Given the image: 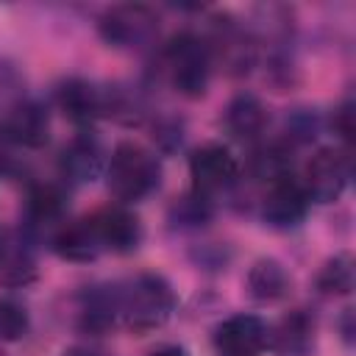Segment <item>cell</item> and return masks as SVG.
I'll list each match as a JSON object with an SVG mask.
<instances>
[{
  "label": "cell",
  "mask_w": 356,
  "mask_h": 356,
  "mask_svg": "<svg viewBox=\"0 0 356 356\" xmlns=\"http://www.w3.org/2000/svg\"><path fill=\"white\" fill-rule=\"evenodd\" d=\"M161 72L167 83L186 100H197L206 95L209 81H211V53L203 39V33L195 31H178L175 36L167 39L159 56Z\"/></svg>",
  "instance_id": "cell-3"
},
{
  "label": "cell",
  "mask_w": 356,
  "mask_h": 356,
  "mask_svg": "<svg viewBox=\"0 0 356 356\" xmlns=\"http://www.w3.org/2000/svg\"><path fill=\"white\" fill-rule=\"evenodd\" d=\"M117 298H120V323L134 334H150L161 328L178 306L172 284L153 270L136 273L125 284H117Z\"/></svg>",
  "instance_id": "cell-1"
},
{
  "label": "cell",
  "mask_w": 356,
  "mask_h": 356,
  "mask_svg": "<svg viewBox=\"0 0 356 356\" xmlns=\"http://www.w3.org/2000/svg\"><path fill=\"white\" fill-rule=\"evenodd\" d=\"M103 175L111 197L122 206H131L147 200L161 186V161L150 147L122 139L114 145Z\"/></svg>",
  "instance_id": "cell-2"
},
{
  "label": "cell",
  "mask_w": 356,
  "mask_h": 356,
  "mask_svg": "<svg viewBox=\"0 0 356 356\" xmlns=\"http://www.w3.org/2000/svg\"><path fill=\"white\" fill-rule=\"evenodd\" d=\"M120 320V298L117 284L89 286L78 300V323L89 334H106Z\"/></svg>",
  "instance_id": "cell-17"
},
{
  "label": "cell",
  "mask_w": 356,
  "mask_h": 356,
  "mask_svg": "<svg viewBox=\"0 0 356 356\" xmlns=\"http://www.w3.org/2000/svg\"><path fill=\"white\" fill-rule=\"evenodd\" d=\"M61 356H100V353H95L92 348H83V345H72V348H67Z\"/></svg>",
  "instance_id": "cell-28"
},
{
  "label": "cell",
  "mask_w": 356,
  "mask_h": 356,
  "mask_svg": "<svg viewBox=\"0 0 356 356\" xmlns=\"http://www.w3.org/2000/svg\"><path fill=\"white\" fill-rule=\"evenodd\" d=\"M214 214V206H211V197L206 195H197V192H189L184 197H178L170 209V222L178 225V228H200L211 220Z\"/></svg>",
  "instance_id": "cell-21"
},
{
  "label": "cell",
  "mask_w": 356,
  "mask_h": 356,
  "mask_svg": "<svg viewBox=\"0 0 356 356\" xmlns=\"http://www.w3.org/2000/svg\"><path fill=\"white\" fill-rule=\"evenodd\" d=\"M270 325L259 314H231L214 328V348L220 356H259L267 348Z\"/></svg>",
  "instance_id": "cell-12"
},
{
  "label": "cell",
  "mask_w": 356,
  "mask_h": 356,
  "mask_svg": "<svg viewBox=\"0 0 356 356\" xmlns=\"http://www.w3.org/2000/svg\"><path fill=\"white\" fill-rule=\"evenodd\" d=\"M19 147H14L3 134H0V178H11L22 170V161H19Z\"/></svg>",
  "instance_id": "cell-25"
},
{
  "label": "cell",
  "mask_w": 356,
  "mask_h": 356,
  "mask_svg": "<svg viewBox=\"0 0 356 356\" xmlns=\"http://www.w3.org/2000/svg\"><path fill=\"white\" fill-rule=\"evenodd\" d=\"M6 245H8V239L3 236V231H0V256H3V250H6Z\"/></svg>",
  "instance_id": "cell-29"
},
{
  "label": "cell",
  "mask_w": 356,
  "mask_h": 356,
  "mask_svg": "<svg viewBox=\"0 0 356 356\" xmlns=\"http://www.w3.org/2000/svg\"><path fill=\"white\" fill-rule=\"evenodd\" d=\"M317 345V320L309 309L286 312L267 334V348L275 356H312Z\"/></svg>",
  "instance_id": "cell-13"
},
{
  "label": "cell",
  "mask_w": 356,
  "mask_h": 356,
  "mask_svg": "<svg viewBox=\"0 0 356 356\" xmlns=\"http://www.w3.org/2000/svg\"><path fill=\"white\" fill-rule=\"evenodd\" d=\"M289 286H292V278H289L286 267L273 256H261L248 267L245 289L259 303H275V300L286 298Z\"/></svg>",
  "instance_id": "cell-18"
},
{
  "label": "cell",
  "mask_w": 356,
  "mask_h": 356,
  "mask_svg": "<svg viewBox=\"0 0 356 356\" xmlns=\"http://www.w3.org/2000/svg\"><path fill=\"white\" fill-rule=\"evenodd\" d=\"M50 248H53V253L58 259L75 261V264L95 261L103 253L89 214L86 217H78V220H70V222H61L53 231V236H50Z\"/></svg>",
  "instance_id": "cell-15"
},
{
  "label": "cell",
  "mask_w": 356,
  "mask_h": 356,
  "mask_svg": "<svg viewBox=\"0 0 356 356\" xmlns=\"http://www.w3.org/2000/svg\"><path fill=\"white\" fill-rule=\"evenodd\" d=\"M309 203L312 200L306 197L300 181L295 175H286V178L267 184L261 203H259V214H261L264 225L278 228V231H289L306 220Z\"/></svg>",
  "instance_id": "cell-8"
},
{
  "label": "cell",
  "mask_w": 356,
  "mask_h": 356,
  "mask_svg": "<svg viewBox=\"0 0 356 356\" xmlns=\"http://www.w3.org/2000/svg\"><path fill=\"white\" fill-rule=\"evenodd\" d=\"M300 186L309 200L314 203H334L342 197V192L350 184V156L345 147H317L300 172Z\"/></svg>",
  "instance_id": "cell-6"
},
{
  "label": "cell",
  "mask_w": 356,
  "mask_h": 356,
  "mask_svg": "<svg viewBox=\"0 0 356 356\" xmlns=\"http://www.w3.org/2000/svg\"><path fill=\"white\" fill-rule=\"evenodd\" d=\"M31 328V314L17 298H0V342H19Z\"/></svg>",
  "instance_id": "cell-23"
},
{
  "label": "cell",
  "mask_w": 356,
  "mask_h": 356,
  "mask_svg": "<svg viewBox=\"0 0 356 356\" xmlns=\"http://www.w3.org/2000/svg\"><path fill=\"white\" fill-rule=\"evenodd\" d=\"M67 186L56 181H42L28 189L25 197V220L31 231L58 225L67 214Z\"/></svg>",
  "instance_id": "cell-16"
},
{
  "label": "cell",
  "mask_w": 356,
  "mask_h": 356,
  "mask_svg": "<svg viewBox=\"0 0 356 356\" xmlns=\"http://www.w3.org/2000/svg\"><path fill=\"white\" fill-rule=\"evenodd\" d=\"M0 134L19 150H39L50 139V114L39 100H14L0 120Z\"/></svg>",
  "instance_id": "cell-11"
},
{
  "label": "cell",
  "mask_w": 356,
  "mask_h": 356,
  "mask_svg": "<svg viewBox=\"0 0 356 356\" xmlns=\"http://www.w3.org/2000/svg\"><path fill=\"white\" fill-rule=\"evenodd\" d=\"M339 331H342V339H345V345H350L353 342V309L348 306V309H342V317H339Z\"/></svg>",
  "instance_id": "cell-26"
},
{
  "label": "cell",
  "mask_w": 356,
  "mask_h": 356,
  "mask_svg": "<svg viewBox=\"0 0 356 356\" xmlns=\"http://www.w3.org/2000/svg\"><path fill=\"white\" fill-rule=\"evenodd\" d=\"M239 175H242V164L222 142H206L195 147L189 156L192 192L197 195L214 197L220 192H228L231 186H236Z\"/></svg>",
  "instance_id": "cell-7"
},
{
  "label": "cell",
  "mask_w": 356,
  "mask_h": 356,
  "mask_svg": "<svg viewBox=\"0 0 356 356\" xmlns=\"http://www.w3.org/2000/svg\"><path fill=\"white\" fill-rule=\"evenodd\" d=\"M106 150L92 128H81L58 153V172L67 184H92L106 172Z\"/></svg>",
  "instance_id": "cell-9"
},
{
  "label": "cell",
  "mask_w": 356,
  "mask_h": 356,
  "mask_svg": "<svg viewBox=\"0 0 356 356\" xmlns=\"http://www.w3.org/2000/svg\"><path fill=\"white\" fill-rule=\"evenodd\" d=\"M89 217H92V225H95V234H97L103 253L125 256V253H134L145 239L142 220L122 203L103 206V209L92 211Z\"/></svg>",
  "instance_id": "cell-10"
},
{
  "label": "cell",
  "mask_w": 356,
  "mask_h": 356,
  "mask_svg": "<svg viewBox=\"0 0 356 356\" xmlns=\"http://www.w3.org/2000/svg\"><path fill=\"white\" fill-rule=\"evenodd\" d=\"M317 131H320V117H317V111H312V108H295V111H289L286 114V120H284V136H281V142H286L292 150L298 147V145H306V142H312L314 136H317Z\"/></svg>",
  "instance_id": "cell-22"
},
{
  "label": "cell",
  "mask_w": 356,
  "mask_h": 356,
  "mask_svg": "<svg viewBox=\"0 0 356 356\" xmlns=\"http://www.w3.org/2000/svg\"><path fill=\"white\" fill-rule=\"evenodd\" d=\"M356 284V264L350 253H334L323 261V267L314 275V286L325 298H342L350 295Z\"/></svg>",
  "instance_id": "cell-19"
},
{
  "label": "cell",
  "mask_w": 356,
  "mask_h": 356,
  "mask_svg": "<svg viewBox=\"0 0 356 356\" xmlns=\"http://www.w3.org/2000/svg\"><path fill=\"white\" fill-rule=\"evenodd\" d=\"M100 39L114 50H150L161 33V17L147 3H117L97 17Z\"/></svg>",
  "instance_id": "cell-4"
},
{
  "label": "cell",
  "mask_w": 356,
  "mask_h": 356,
  "mask_svg": "<svg viewBox=\"0 0 356 356\" xmlns=\"http://www.w3.org/2000/svg\"><path fill=\"white\" fill-rule=\"evenodd\" d=\"M331 128L339 134L342 142H350V139H353V100H350V97H345V100L334 108V114H331Z\"/></svg>",
  "instance_id": "cell-24"
},
{
  "label": "cell",
  "mask_w": 356,
  "mask_h": 356,
  "mask_svg": "<svg viewBox=\"0 0 356 356\" xmlns=\"http://www.w3.org/2000/svg\"><path fill=\"white\" fill-rule=\"evenodd\" d=\"M267 122H270L267 106L261 103L259 95L245 92V89L236 92L228 100L225 111H222V128H225V134L231 139H236V142H245V145L259 142L261 134L267 131Z\"/></svg>",
  "instance_id": "cell-14"
},
{
  "label": "cell",
  "mask_w": 356,
  "mask_h": 356,
  "mask_svg": "<svg viewBox=\"0 0 356 356\" xmlns=\"http://www.w3.org/2000/svg\"><path fill=\"white\" fill-rule=\"evenodd\" d=\"M203 39L209 44L211 61H220L234 75L248 72L259 58L256 33L245 22L234 19L231 14H214L209 19V33Z\"/></svg>",
  "instance_id": "cell-5"
},
{
  "label": "cell",
  "mask_w": 356,
  "mask_h": 356,
  "mask_svg": "<svg viewBox=\"0 0 356 356\" xmlns=\"http://www.w3.org/2000/svg\"><path fill=\"white\" fill-rule=\"evenodd\" d=\"M36 278V261L25 242H8L0 256V281L6 286H25Z\"/></svg>",
  "instance_id": "cell-20"
},
{
  "label": "cell",
  "mask_w": 356,
  "mask_h": 356,
  "mask_svg": "<svg viewBox=\"0 0 356 356\" xmlns=\"http://www.w3.org/2000/svg\"><path fill=\"white\" fill-rule=\"evenodd\" d=\"M150 356H189V350H186L184 345H172V342H167V345H159L156 350H150Z\"/></svg>",
  "instance_id": "cell-27"
}]
</instances>
